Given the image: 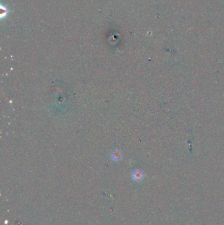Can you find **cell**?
<instances>
[{
	"label": "cell",
	"mask_w": 224,
	"mask_h": 225,
	"mask_svg": "<svg viewBox=\"0 0 224 225\" xmlns=\"http://www.w3.org/2000/svg\"><path fill=\"white\" fill-rule=\"evenodd\" d=\"M133 178L134 179L136 180H139L142 179L143 178V174L141 173V172L140 171H138V170H137V171H136L135 172H134L133 174Z\"/></svg>",
	"instance_id": "obj_1"
},
{
	"label": "cell",
	"mask_w": 224,
	"mask_h": 225,
	"mask_svg": "<svg viewBox=\"0 0 224 225\" xmlns=\"http://www.w3.org/2000/svg\"><path fill=\"white\" fill-rule=\"evenodd\" d=\"M112 158L113 159H114V160H115V161H116V160H118V159H120V153H114V154H112Z\"/></svg>",
	"instance_id": "obj_2"
}]
</instances>
